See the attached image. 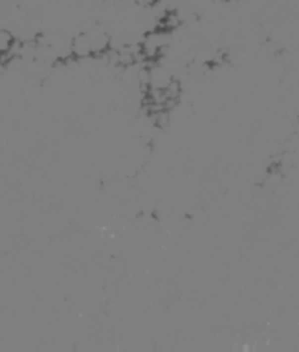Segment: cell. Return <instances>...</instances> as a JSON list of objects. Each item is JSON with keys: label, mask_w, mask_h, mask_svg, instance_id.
Wrapping results in <instances>:
<instances>
[{"label": "cell", "mask_w": 299, "mask_h": 352, "mask_svg": "<svg viewBox=\"0 0 299 352\" xmlns=\"http://www.w3.org/2000/svg\"><path fill=\"white\" fill-rule=\"evenodd\" d=\"M220 2H233V0H220Z\"/></svg>", "instance_id": "cell-1"}]
</instances>
